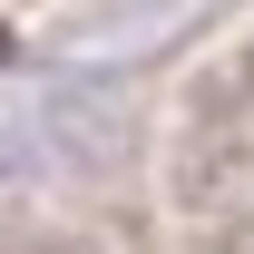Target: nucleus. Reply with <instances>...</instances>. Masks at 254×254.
<instances>
[{
  "label": "nucleus",
  "instance_id": "1",
  "mask_svg": "<svg viewBox=\"0 0 254 254\" xmlns=\"http://www.w3.org/2000/svg\"><path fill=\"white\" fill-rule=\"evenodd\" d=\"M0 59H10V39H0Z\"/></svg>",
  "mask_w": 254,
  "mask_h": 254
}]
</instances>
